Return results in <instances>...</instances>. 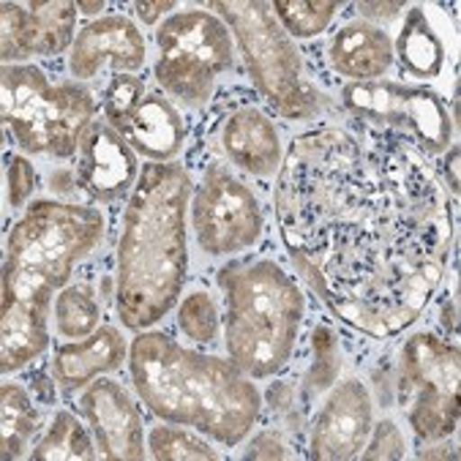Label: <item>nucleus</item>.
Returning <instances> with one entry per match:
<instances>
[{
	"instance_id": "nucleus-1",
	"label": "nucleus",
	"mask_w": 461,
	"mask_h": 461,
	"mask_svg": "<svg viewBox=\"0 0 461 461\" xmlns=\"http://www.w3.org/2000/svg\"><path fill=\"white\" fill-rule=\"evenodd\" d=\"M276 216L303 279L368 336L402 333L442 282L447 200L407 134H301L276 177Z\"/></svg>"
},
{
	"instance_id": "nucleus-2",
	"label": "nucleus",
	"mask_w": 461,
	"mask_h": 461,
	"mask_svg": "<svg viewBox=\"0 0 461 461\" xmlns=\"http://www.w3.org/2000/svg\"><path fill=\"white\" fill-rule=\"evenodd\" d=\"M102 235V211L50 200L31 205L14 224L4 262V375L28 366L47 349L50 301L68 285L74 265L99 246Z\"/></svg>"
},
{
	"instance_id": "nucleus-3",
	"label": "nucleus",
	"mask_w": 461,
	"mask_h": 461,
	"mask_svg": "<svg viewBox=\"0 0 461 461\" xmlns=\"http://www.w3.org/2000/svg\"><path fill=\"white\" fill-rule=\"evenodd\" d=\"M192 177L180 164L156 161L140 172L118 240V317L145 330L167 317L186 282V211Z\"/></svg>"
},
{
	"instance_id": "nucleus-4",
	"label": "nucleus",
	"mask_w": 461,
	"mask_h": 461,
	"mask_svg": "<svg viewBox=\"0 0 461 461\" xmlns=\"http://www.w3.org/2000/svg\"><path fill=\"white\" fill-rule=\"evenodd\" d=\"M131 380L153 415L224 445H238L259 420V391L238 366L180 347L167 333L131 341Z\"/></svg>"
},
{
	"instance_id": "nucleus-5",
	"label": "nucleus",
	"mask_w": 461,
	"mask_h": 461,
	"mask_svg": "<svg viewBox=\"0 0 461 461\" xmlns=\"http://www.w3.org/2000/svg\"><path fill=\"white\" fill-rule=\"evenodd\" d=\"M227 298V352L249 377H270L290 363L301 322L303 293L273 259H257L221 273Z\"/></svg>"
},
{
	"instance_id": "nucleus-6",
	"label": "nucleus",
	"mask_w": 461,
	"mask_h": 461,
	"mask_svg": "<svg viewBox=\"0 0 461 461\" xmlns=\"http://www.w3.org/2000/svg\"><path fill=\"white\" fill-rule=\"evenodd\" d=\"M4 123L28 153L68 158L94 123L96 102L77 82H50L36 66H4Z\"/></svg>"
},
{
	"instance_id": "nucleus-7",
	"label": "nucleus",
	"mask_w": 461,
	"mask_h": 461,
	"mask_svg": "<svg viewBox=\"0 0 461 461\" xmlns=\"http://www.w3.org/2000/svg\"><path fill=\"white\" fill-rule=\"evenodd\" d=\"M235 33L249 74L265 102L285 118H312L320 107L317 90L303 79V60L287 31L262 0H216L211 4Z\"/></svg>"
},
{
	"instance_id": "nucleus-8",
	"label": "nucleus",
	"mask_w": 461,
	"mask_h": 461,
	"mask_svg": "<svg viewBox=\"0 0 461 461\" xmlns=\"http://www.w3.org/2000/svg\"><path fill=\"white\" fill-rule=\"evenodd\" d=\"M156 79L167 94L186 104H205L216 79L232 66V33L211 12L189 9L167 17L156 33Z\"/></svg>"
},
{
	"instance_id": "nucleus-9",
	"label": "nucleus",
	"mask_w": 461,
	"mask_h": 461,
	"mask_svg": "<svg viewBox=\"0 0 461 461\" xmlns=\"http://www.w3.org/2000/svg\"><path fill=\"white\" fill-rule=\"evenodd\" d=\"M458 349L434 333H415L402 349L399 402L426 442L447 439L458 426Z\"/></svg>"
},
{
	"instance_id": "nucleus-10",
	"label": "nucleus",
	"mask_w": 461,
	"mask_h": 461,
	"mask_svg": "<svg viewBox=\"0 0 461 461\" xmlns=\"http://www.w3.org/2000/svg\"><path fill=\"white\" fill-rule=\"evenodd\" d=\"M341 104L347 113L372 126L399 134L410 131L423 156L442 153L456 131L447 107L429 87L402 82H349L341 87Z\"/></svg>"
},
{
	"instance_id": "nucleus-11",
	"label": "nucleus",
	"mask_w": 461,
	"mask_h": 461,
	"mask_svg": "<svg viewBox=\"0 0 461 461\" xmlns=\"http://www.w3.org/2000/svg\"><path fill=\"white\" fill-rule=\"evenodd\" d=\"M192 221L205 254L227 257L251 249L262 235V208L243 183L211 164L192 200Z\"/></svg>"
},
{
	"instance_id": "nucleus-12",
	"label": "nucleus",
	"mask_w": 461,
	"mask_h": 461,
	"mask_svg": "<svg viewBox=\"0 0 461 461\" xmlns=\"http://www.w3.org/2000/svg\"><path fill=\"white\" fill-rule=\"evenodd\" d=\"M104 121L131 145V150L169 161L186 142V126L180 113L161 96L148 94L142 79L115 71L104 90Z\"/></svg>"
},
{
	"instance_id": "nucleus-13",
	"label": "nucleus",
	"mask_w": 461,
	"mask_h": 461,
	"mask_svg": "<svg viewBox=\"0 0 461 461\" xmlns=\"http://www.w3.org/2000/svg\"><path fill=\"white\" fill-rule=\"evenodd\" d=\"M375 426V404L368 388L357 380L336 385L312 426V458L341 461L360 456Z\"/></svg>"
},
{
	"instance_id": "nucleus-14",
	"label": "nucleus",
	"mask_w": 461,
	"mask_h": 461,
	"mask_svg": "<svg viewBox=\"0 0 461 461\" xmlns=\"http://www.w3.org/2000/svg\"><path fill=\"white\" fill-rule=\"evenodd\" d=\"M77 180L87 197L99 203H118L140 180V164L131 145L107 123L94 121L79 140Z\"/></svg>"
},
{
	"instance_id": "nucleus-15",
	"label": "nucleus",
	"mask_w": 461,
	"mask_h": 461,
	"mask_svg": "<svg viewBox=\"0 0 461 461\" xmlns=\"http://www.w3.org/2000/svg\"><path fill=\"white\" fill-rule=\"evenodd\" d=\"M102 458H145L142 418L129 393L113 380L90 383L79 399Z\"/></svg>"
},
{
	"instance_id": "nucleus-16",
	"label": "nucleus",
	"mask_w": 461,
	"mask_h": 461,
	"mask_svg": "<svg viewBox=\"0 0 461 461\" xmlns=\"http://www.w3.org/2000/svg\"><path fill=\"white\" fill-rule=\"evenodd\" d=\"M104 66H115L123 74L145 66V39L140 28L123 14L90 23L74 39L68 58L74 79H94Z\"/></svg>"
},
{
	"instance_id": "nucleus-17",
	"label": "nucleus",
	"mask_w": 461,
	"mask_h": 461,
	"mask_svg": "<svg viewBox=\"0 0 461 461\" xmlns=\"http://www.w3.org/2000/svg\"><path fill=\"white\" fill-rule=\"evenodd\" d=\"M221 145L235 167L249 175L267 177L282 167V142L273 121L257 107L235 110L221 131Z\"/></svg>"
},
{
	"instance_id": "nucleus-18",
	"label": "nucleus",
	"mask_w": 461,
	"mask_h": 461,
	"mask_svg": "<svg viewBox=\"0 0 461 461\" xmlns=\"http://www.w3.org/2000/svg\"><path fill=\"white\" fill-rule=\"evenodd\" d=\"M126 357L123 336L115 328H99L74 344H63L52 355L55 380L63 388H82L96 377L115 372Z\"/></svg>"
},
{
	"instance_id": "nucleus-19",
	"label": "nucleus",
	"mask_w": 461,
	"mask_h": 461,
	"mask_svg": "<svg viewBox=\"0 0 461 461\" xmlns=\"http://www.w3.org/2000/svg\"><path fill=\"white\" fill-rule=\"evenodd\" d=\"M328 60L336 74L357 82H368L383 77L393 63V41L385 31L368 23H349L336 31Z\"/></svg>"
},
{
	"instance_id": "nucleus-20",
	"label": "nucleus",
	"mask_w": 461,
	"mask_h": 461,
	"mask_svg": "<svg viewBox=\"0 0 461 461\" xmlns=\"http://www.w3.org/2000/svg\"><path fill=\"white\" fill-rule=\"evenodd\" d=\"M396 52H399V63L407 74H412L418 79L439 77L442 63H445V44L437 36L429 14L420 6L407 12L399 41H396Z\"/></svg>"
},
{
	"instance_id": "nucleus-21",
	"label": "nucleus",
	"mask_w": 461,
	"mask_h": 461,
	"mask_svg": "<svg viewBox=\"0 0 461 461\" xmlns=\"http://www.w3.org/2000/svg\"><path fill=\"white\" fill-rule=\"evenodd\" d=\"M31 20H28V47H31V58L41 55H60L77 36H74V25H77V6L68 4V0H52V4H44V0H33L28 6Z\"/></svg>"
},
{
	"instance_id": "nucleus-22",
	"label": "nucleus",
	"mask_w": 461,
	"mask_h": 461,
	"mask_svg": "<svg viewBox=\"0 0 461 461\" xmlns=\"http://www.w3.org/2000/svg\"><path fill=\"white\" fill-rule=\"evenodd\" d=\"M39 429V410L17 383L0 385V445L4 458H23Z\"/></svg>"
},
{
	"instance_id": "nucleus-23",
	"label": "nucleus",
	"mask_w": 461,
	"mask_h": 461,
	"mask_svg": "<svg viewBox=\"0 0 461 461\" xmlns=\"http://www.w3.org/2000/svg\"><path fill=\"white\" fill-rule=\"evenodd\" d=\"M96 456L99 453L94 450V442H90L87 429L68 410H58V415L52 418L50 431L31 450L33 461L36 458L39 461H90Z\"/></svg>"
},
{
	"instance_id": "nucleus-24",
	"label": "nucleus",
	"mask_w": 461,
	"mask_h": 461,
	"mask_svg": "<svg viewBox=\"0 0 461 461\" xmlns=\"http://www.w3.org/2000/svg\"><path fill=\"white\" fill-rule=\"evenodd\" d=\"M102 309L87 285L63 287L55 301V325L66 339H85L99 330Z\"/></svg>"
},
{
	"instance_id": "nucleus-25",
	"label": "nucleus",
	"mask_w": 461,
	"mask_h": 461,
	"mask_svg": "<svg viewBox=\"0 0 461 461\" xmlns=\"http://www.w3.org/2000/svg\"><path fill=\"white\" fill-rule=\"evenodd\" d=\"M270 9L276 12V20L287 31V36L314 39L325 33L339 12V4H328V0H276Z\"/></svg>"
},
{
	"instance_id": "nucleus-26",
	"label": "nucleus",
	"mask_w": 461,
	"mask_h": 461,
	"mask_svg": "<svg viewBox=\"0 0 461 461\" xmlns=\"http://www.w3.org/2000/svg\"><path fill=\"white\" fill-rule=\"evenodd\" d=\"M148 447H150V456L158 461H194V458L216 461V458H221V453H216L200 437L183 431V429H169V426H153L150 437H148Z\"/></svg>"
},
{
	"instance_id": "nucleus-27",
	"label": "nucleus",
	"mask_w": 461,
	"mask_h": 461,
	"mask_svg": "<svg viewBox=\"0 0 461 461\" xmlns=\"http://www.w3.org/2000/svg\"><path fill=\"white\" fill-rule=\"evenodd\" d=\"M312 352H314V360H312L306 383H309L312 393H322L330 385H336L339 368H341V355H339V341H336L333 328H328V325H317L314 328Z\"/></svg>"
},
{
	"instance_id": "nucleus-28",
	"label": "nucleus",
	"mask_w": 461,
	"mask_h": 461,
	"mask_svg": "<svg viewBox=\"0 0 461 461\" xmlns=\"http://www.w3.org/2000/svg\"><path fill=\"white\" fill-rule=\"evenodd\" d=\"M177 325L192 341L211 344L219 333V312L208 293H192L177 309Z\"/></svg>"
},
{
	"instance_id": "nucleus-29",
	"label": "nucleus",
	"mask_w": 461,
	"mask_h": 461,
	"mask_svg": "<svg viewBox=\"0 0 461 461\" xmlns=\"http://www.w3.org/2000/svg\"><path fill=\"white\" fill-rule=\"evenodd\" d=\"M28 20H31V12L20 4L0 6V55H4L6 66L31 58Z\"/></svg>"
},
{
	"instance_id": "nucleus-30",
	"label": "nucleus",
	"mask_w": 461,
	"mask_h": 461,
	"mask_svg": "<svg viewBox=\"0 0 461 461\" xmlns=\"http://www.w3.org/2000/svg\"><path fill=\"white\" fill-rule=\"evenodd\" d=\"M363 458H404V437L393 420H380L372 426V439L363 445Z\"/></svg>"
},
{
	"instance_id": "nucleus-31",
	"label": "nucleus",
	"mask_w": 461,
	"mask_h": 461,
	"mask_svg": "<svg viewBox=\"0 0 461 461\" xmlns=\"http://www.w3.org/2000/svg\"><path fill=\"white\" fill-rule=\"evenodd\" d=\"M9 205L12 208H23L28 203V197L36 189V169L28 158L23 156H9Z\"/></svg>"
},
{
	"instance_id": "nucleus-32",
	"label": "nucleus",
	"mask_w": 461,
	"mask_h": 461,
	"mask_svg": "<svg viewBox=\"0 0 461 461\" xmlns=\"http://www.w3.org/2000/svg\"><path fill=\"white\" fill-rule=\"evenodd\" d=\"M246 458H290V450L282 439V434L276 429H267V431H259L249 450H246Z\"/></svg>"
},
{
	"instance_id": "nucleus-33",
	"label": "nucleus",
	"mask_w": 461,
	"mask_h": 461,
	"mask_svg": "<svg viewBox=\"0 0 461 461\" xmlns=\"http://www.w3.org/2000/svg\"><path fill=\"white\" fill-rule=\"evenodd\" d=\"M172 9H175L172 0H161V4H134V12L140 14L145 25H153L161 14H169Z\"/></svg>"
},
{
	"instance_id": "nucleus-34",
	"label": "nucleus",
	"mask_w": 461,
	"mask_h": 461,
	"mask_svg": "<svg viewBox=\"0 0 461 461\" xmlns=\"http://www.w3.org/2000/svg\"><path fill=\"white\" fill-rule=\"evenodd\" d=\"M404 9V4H360L357 6V12L363 14V17H396L399 12Z\"/></svg>"
},
{
	"instance_id": "nucleus-35",
	"label": "nucleus",
	"mask_w": 461,
	"mask_h": 461,
	"mask_svg": "<svg viewBox=\"0 0 461 461\" xmlns=\"http://www.w3.org/2000/svg\"><path fill=\"white\" fill-rule=\"evenodd\" d=\"M270 404H273V410L279 407L282 412H287L293 407V388H290V383H282V385L270 388Z\"/></svg>"
},
{
	"instance_id": "nucleus-36",
	"label": "nucleus",
	"mask_w": 461,
	"mask_h": 461,
	"mask_svg": "<svg viewBox=\"0 0 461 461\" xmlns=\"http://www.w3.org/2000/svg\"><path fill=\"white\" fill-rule=\"evenodd\" d=\"M445 172L450 180V192L458 194V148H450V153L445 158Z\"/></svg>"
},
{
	"instance_id": "nucleus-37",
	"label": "nucleus",
	"mask_w": 461,
	"mask_h": 461,
	"mask_svg": "<svg viewBox=\"0 0 461 461\" xmlns=\"http://www.w3.org/2000/svg\"><path fill=\"white\" fill-rule=\"evenodd\" d=\"M77 9L82 14H99V12H104V4H79Z\"/></svg>"
}]
</instances>
